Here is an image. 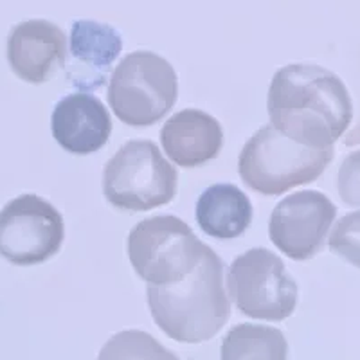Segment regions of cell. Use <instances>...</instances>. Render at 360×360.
<instances>
[{"instance_id":"cell-16","label":"cell","mask_w":360,"mask_h":360,"mask_svg":"<svg viewBox=\"0 0 360 360\" xmlns=\"http://www.w3.org/2000/svg\"><path fill=\"white\" fill-rule=\"evenodd\" d=\"M101 359H124V356H148V359H175L172 352L157 344L146 333L141 332H124L115 335L110 342L101 349Z\"/></svg>"},{"instance_id":"cell-14","label":"cell","mask_w":360,"mask_h":360,"mask_svg":"<svg viewBox=\"0 0 360 360\" xmlns=\"http://www.w3.org/2000/svg\"><path fill=\"white\" fill-rule=\"evenodd\" d=\"M197 221L207 236L233 240L249 229L252 204L238 186L214 184L198 198Z\"/></svg>"},{"instance_id":"cell-15","label":"cell","mask_w":360,"mask_h":360,"mask_svg":"<svg viewBox=\"0 0 360 360\" xmlns=\"http://www.w3.org/2000/svg\"><path fill=\"white\" fill-rule=\"evenodd\" d=\"M220 356L224 360H285L288 344L278 328L240 324L225 335Z\"/></svg>"},{"instance_id":"cell-4","label":"cell","mask_w":360,"mask_h":360,"mask_svg":"<svg viewBox=\"0 0 360 360\" xmlns=\"http://www.w3.org/2000/svg\"><path fill=\"white\" fill-rule=\"evenodd\" d=\"M175 166L152 141H130L117 150L103 172V195L121 211H150L176 195Z\"/></svg>"},{"instance_id":"cell-18","label":"cell","mask_w":360,"mask_h":360,"mask_svg":"<svg viewBox=\"0 0 360 360\" xmlns=\"http://www.w3.org/2000/svg\"><path fill=\"white\" fill-rule=\"evenodd\" d=\"M337 188L344 204L360 207V150L349 153L342 160Z\"/></svg>"},{"instance_id":"cell-1","label":"cell","mask_w":360,"mask_h":360,"mask_svg":"<svg viewBox=\"0 0 360 360\" xmlns=\"http://www.w3.org/2000/svg\"><path fill=\"white\" fill-rule=\"evenodd\" d=\"M266 107L279 131L311 148L333 146L353 119V103L342 79L314 63L279 69L270 83Z\"/></svg>"},{"instance_id":"cell-8","label":"cell","mask_w":360,"mask_h":360,"mask_svg":"<svg viewBox=\"0 0 360 360\" xmlns=\"http://www.w3.org/2000/svg\"><path fill=\"white\" fill-rule=\"evenodd\" d=\"M65 238L63 217L51 202L27 193L0 211V256L18 266L51 259Z\"/></svg>"},{"instance_id":"cell-11","label":"cell","mask_w":360,"mask_h":360,"mask_svg":"<svg viewBox=\"0 0 360 360\" xmlns=\"http://www.w3.org/2000/svg\"><path fill=\"white\" fill-rule=\"evenodd\" d=\"M121 51L123 38L112 25L96 20L74 22L70 29V58L65 67L70 85L82 92L101 89Z\"/></svg>"},{"instance_id":"cell-9","label":"cell","mask_w":360,"mask_h":360,"mask_svg":"<svg viewBox=\"0 0 360 360\" xmlns=\"http://www.w3.org/2000/svg\"><path fill=\"white\" fill-rule=\"evenodd\" d=\"M335 217L337 207L324 193L297 191L283 198L272 211L270 240L294 262H307L323 249Z\"/></svg>"},{"instance_id":"cell-5","label":"cell","mask_w":360,"mask_h":360,"mask_svg":"<svg viewBox=\"0 0 360 360\" xmlns=\"http://www.w3.org/2000/svg\"><path fill=\"white\" fill-rule=\"evenodd\" d=\"M179 96V79L168 60L152 51H137L115 67L108 103L128 127H152L168 115Z\"/></svg>"},{"instance_id":"cell-13","label":"cell","mask_w":360,"mask_h":360,"mask_svg":"<svg viewBox=\"0 0 360 360\" xmlns=\"http://www.w3.org/2000/svg\"><path fill=\"white\" fill-rule=\"evenodd\" d=\"M160 143L176 166L198 168L217 159L224 146V130L207 112L186 108L164 123Z\"/></svg>"},{"instance_id":"cell-17","label":"cell","mask_w":360,"mask_h":360,"mask_svg":"<svg viewBox=\"0 0 360 360\" xmlns=\"http://www.w3.org/2000/svg\"><path fill=\"white\" fill-rule=\"evenodd\" d=\"M330 249L360 269V211L346 214L337 221L330 236Z\"/></svg>"},{"instance_id":"cell-10","label":"cell","mask_w":360,"mask_h":360,"mask_svg":"<svg viewBox=\"0 0 360 360\" xmlns=\"http://www.w3.org/2000/svg\"><path fill=\"white\" fill-rule=\"evenodd\" d=\"M8 62L24 82L45 83L60 67H65V33L49 20L22 22L9 33Z\"/></svg>"},{"instance_id":"cell-7","label":"cell","mask_w":360,"mask_h":360,"mask_svg":"<svg viewBox=\"0 0 360 360\" xmlns=\"http://www.w3.org/2000/svg\"><path fill=\"white\" fill-rule=\"evenodd\" d=\"M227 288L236 308L262 321L288 319L297 307V283L274 252L256 247L233 262Z\"/></svg>"},{"instance_id":"cell-3","label":"cell","mask_w":360,"mask_h":360,"mask_svg":"<svg viewBox=\"0 0 360 360\" xmlns=\"http://www.w3.org/2000/svg\"><path fill=\"white\" fill-rule=\"evenodd\" d=\"M332 159L333 146H304L274 124H266L245 143L238 159V172L250 189L276 197L319 179Z\"/></svg>"},{"instance_id":"cell-6","label":"cell","mask_w":360,"mask_h":360,"mask_svg":"<svg viewBox=\"0 0 360 360\" xmlns=\"http://www.w3.org/2000/svg\"><path fill=\"white\" fill-rule=\"evenodd\" d=\"M205 247L186 221L172 214L146 218L128 234V258L135 274L157 287L186 278Z\"/></svg>"},{"instance_id":"cell-12","label":"cell","mask_w":360,"mask_h":360,"mask_svg":"<svg viewBox=\"0 0 360 360\" xmlns=\"http://www.w3.org/2000/svg\"><path fill=\"white\" fill-rule=\"evenodd\" d=\"M51 130L65 152L90 155L108 143L112 119L96 96L79 90L56 103L51 117Z\"/></svg>"},{"instance_id":"cell-2","label":"cell","mask_w":360,"mask_h":360,"mask_svg":"<svg viewBox=\"0 0 360 360\" xmlns=\"http://www.w3.org/2000/svg\"><path fill=\"white\" fill-rule=\"evenodd\" d=\"M224 263L211 247L186 278L172 285H148V304L157 326L176 342L213 339L231 317Z\"/></svg>"}]
</instances>
